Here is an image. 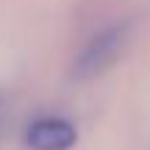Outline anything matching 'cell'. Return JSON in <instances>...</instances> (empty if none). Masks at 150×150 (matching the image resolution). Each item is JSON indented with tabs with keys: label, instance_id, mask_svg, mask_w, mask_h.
<instances>
[{
	"label": "cell",
	"instance_id": "6da1fadb",
	"mask_svg": "<svg viewBox=\"0 0 150 150\" xmlns=\"http://www.w3.org/2000/svg\"><path fill=\"white\" fill-rule=\"evenodd\" d=\"M131 33H134V22H128V20L111 22V25L100 28L97 33H92L75 53V59L70 64V78L92 81V78H100L103 72H108L128 50Z\"/></svg>",
	"mask_w": 150,
	"mask_h": 150
},
{
	"label": "cell",
	"instance_id": "7a4b0ae2",
	"mask_svg": "<svg viewBox=\"0 0 150 150\" xmlns=\"http://www.w3.org/2000/svg\"><path fill=\"white\" fill-rule=\"evenodd\" d=\"M28 150H72L78 131L64 117H36L22 136Z\"/></svg>",
	"mask_w": 150,
	"mask_h": 150
}]
</instances>
